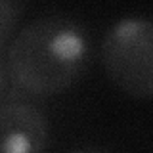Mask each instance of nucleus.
<instances>
[{
  "label": "nucleus",
  "instance_id": "nucleus-5",
  "mask_svg": "<svg viewBox=\"0 0 153 153\" xmlns=\"http://www.w3.org/2000/svg\"><path fill=\"white\" fill-rule=\"evenodd\" d=\"M69 153H111L105 147H100V146H86V147H79V149H73Z\"/></svg>",
  "mask_w": 153,
  "mask_h": 153
},
{
  "label": "nucleus",
  "instance_id": "nucleus-6",
  "mask_svg": "<svg viewBox=\"0 0 153 153\" xmlns=\"http://www.w3.org/2000/svg\"><path fill=\"white\" fill-rule=\"evenodd\" d=\"M6 84H8V71H6V65H4L2 59H0V98L4 96Z\"/></svg>",
  "mask_w": 153,
  "mask_h": 153
},
{
  "label": "nucleus",
  "instance_id": "nucleus-1",
  "mask_svg": "<svg viewBox=\"0 0 153 153\" xmlns=\"http://www.w3.org/2000/svg\"><path fill=\"white\" fill-rule=\"evenodd\" d=\"M90 61V38L76 19L40 16L16 33L8 50V71L29 96L65 92L82 76Z\"/></svg>",
  "mask_w": 153,
  "mask_h": 153
},
{
  "label": "nucleus",
  "instance_id": "nucleus-2",
  "mask_svg": "<svg viewBox=\"0 0 153 153\" xmlns=\"http://www.w3.org/2000/svg\"><path fill=\"white\" fill-rule=\"evenodd\" d=\"M102 61L124 94L153 100V17L130 16L113 23L102 42Z\"/></svg>",
  "mask_w": 153,
  "mask_h": 153
},
{
  "label": "nucleus",
  "instance_id": "nucleus-4",
  "mask_svg": "<svg viewBox=\"0 0 153 153\" xmlns=\"http://www.w3.org/2000/svg\"><path fill=\"white\" fill-rule=\"evenodd\" d=\"M25 4L17 0H0V50L12 36L13 29L23 16Z\"/></svg>",
  "mask_w": 153,
  "mask_h": 153
},
{
  "label": "nucleus",
  "instance_id": "nucleus-3",
  "mask_svg": "<svg viewBox=\"0 0 153 153\" xmlns=\"http://www.w3.org/2000/svg\"><path fill=\"white\" fill-rule=\"evenodd\" d=\"M50 123L36 105L25 100L0 103V153H46Z\"/></svg>",
  "mask_w": 153,
  "mask_h": 153
}]
</instances>
